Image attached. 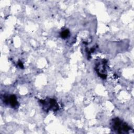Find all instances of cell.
<instances>
[{
	"label": "cell",
	"instance_id": "6da1fadb",
	"mask_svg": "<svg viewBox=\"0 0 134 134\" xmlns=\"http://www.w3.org/2000/svg\"><path fill=\"white\" fill-rule=\"evenodd\" d=\"M110 125L111 130L118 133H129V131L132 130L126 122L118 117H115L111 120Z\"/></svg>",
	"mask_w": 134,
	"mask_h": 134
},
{
	"label": "cell",
	"instance_id": "7a4b0ae2",
	"mask_svg": "<svg viewBox=\"0 0 134 134\" xmlns=\"http://www.w3.org/2000/svg\"><path fill=\"white\" fill-rule=\"evenodd\" d=\"M39 102L42 106V109L47 113L49 110L56 111L59 109V105L54 98H47L45 99L39 100Z\"/></svg>",
	"mask_w": 134,
	"mask_h": 134
},
{
	"label": "cell",
	"instance_id": "3957f363",
	"mask_svg": "<svg viewBox=\"0 0 134 134\" xmlns=\"http://www.w3.org/2000/svg\"><path fill=\"white\" fill-rule=\"evenodd\" d=\"M106 64L107 61L105 59L98 60L95 63V70L97 75L103 79H105L107 77Z\"/></svg>",
	"mask_w": 134,
	"mask_h": 134
},
{
	"label": "cell",
	"instance_id": "277c9868",
	"mask_svg": "<svg viewBox=\"0 0 134 134\" xmlns=\"http://www.w3.org/2000/svg\"><path fill=\"white\" fill-rule=\"evenodd\" d=\"M2 99L4 104L10 106L12 108L16 109L19 106L17 97L14 94L4 95L3 96H2Z\"/></svg>",
	"mask_w": 134,
	"mask_h": 134
},
{
	"label": "cell",
	"instance_id": "5b68a950",
	"mask_svg": "<svg viewBox=\"0 0 134 134\" xmlns=\"http://www.w3.org/2000/svg\"><path fill=\"white\" fill-rule=\"evenodd\" d=\"M69 35H70V31L68 29L63 30L60 32V36L62 39L67 38L69 37Z\"/></svg>",
	"mask_w": 134,
	"mask_h": 134
},
{
	"label": "cell",
	"instance_id": "8992f818",
	"mask_svg": "<svg viewBox=\"0 0 134 134\" xmlns=\"http://www.w3.org/2000/svg\"><path fill=\"white\" fill-rule=\"evenodd\" d=\"M18 66H19L20 68H21V69H23V68H24V65H23V63L20 61H18Z\"/></svg>",
	"mask_w": 134,
	"mask_h": 134
}]
</instances>
